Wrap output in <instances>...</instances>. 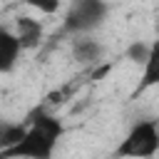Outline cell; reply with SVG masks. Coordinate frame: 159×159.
Masks as SVG:
<instances>
[{
  "mask_svg": "<svg viewBox=\"0 0 159 159\" xmlns=\"http://www.w3.org/2000/svg\"><path fill=\"white\" fill-rule=\"evenodd\" d=\"M62 132L65 129L57 117H52L47 112H37V114H32L22 139L5 154L10 159H52Z\"/></svg>",
  "mask_w": 159,
  "mask_h": 159,
  "instance_id": "6da1fadb",
  "label": "cell"
},
{
  "mask_svg": "<svg viewBox=\"0 0 159 159\" xmlns=\"http://www.w3.org/2000/svg\"><path fill=\"white\" fill-rule=\"evenodd\" d=\"M107 12H109V5L102 2V0H80V2L70 5V10L65 12L62 32L84 37L87 32L97 30V27L104 22Z\"/></svg>",
  "mask_w": 159,
  "mask_h": 159,
  "instance_id": "7a4b0ae2",
  "label": "cell"
},
{
  "mask_svg": "<svg viewBox=\"0 0 159 159\" xmlns=\"http://www.w3.org/2000/svg\"><path fill=\"white\" fill-rule=\"evenodd\" d=\"M127 57H129L132 62H137V65H139V62L144 65L147 57H149V45H147V42H139V40L132 42V45L127 47Z\"/></svg>",
  "mask_w": 159,
  "mask_h": 159,
  "instance_id": "9c48e42d",
  "label": "cell"
},
{
  "mask_svg": "<svg viewBox=\"0 0 159 159\" xmlns=\"http://www.w3.org/2000/svg\"><path fill=\"white\" fill-rule=\"evenodd\" d=\"M157 152H159V144H157L154 122L144 119V122H137L129 129V134L117 147L114 157L117 159H152Z\"/></svg>",
  "mask_w": 159,
  "mask_h": 159,
  "instance_id": "3957f363",
  "label": "cell"
},
{
  "mask_svg": "<svg viewBox=\"0 0 159 159\" xmlns=\"http://www.w3.org/2000/svg\"><path fill=\"white\" fill-rule=\"evenodd\" d=\"M20 52H22V47H20L15 32L0 25V75L10 72L15 67V62L20 60Z\"/></svg>",
  "mask_w": 159,
  "mask_h": 159,
  "instance_id": "8992f818",
  "label": "cell"
},
{
  "mask_svg": "<svg viewBox=\"0 0 159 159\" xmlns=\"http://www.w3.org/2000/svg\"><path fill=\"white\" fill-rule=\"evenodd\" d=\"M35 7H37L40 12H55L60 5H57V2H35Z\"/></svg>",
  "mask_w": 159,
  "mask_h": 159,
  "instance_id": "30bf717a",
  "label": "cell"
},
{
  "mask_svg": "<svg viewBox=\"0 0 159 159\" xmlns=\"http://www.w3.org/2000/svg\"><path fill=\"white\" fill-rule=\"evenodd\" d=\"M157 84H159V40L149 45V57L144 62V72H142L137 92H144V89L157 87Z\"/></svg>",
  "mask_w": 159,
  "mask_h": 159,
  "instance_id": "52a82bcc",
  "label": "cell"
},
{
  "mask_svg": "<svg viewBox=\"0 0 159 159\" xmlns=\"http://www.w3.org/2000/svg\"><path fill=\"white\" fill-rule=\"evenodd\" d=\"M152 122H154V132H157V144H159V117H157V119H152Z\"/></svg>",
  "mask_w": 159,
  "mask_h": 159,
  "instance_id": "8fae6325",
  "label": "cell"
},
{
  "mask_svg": "<svg viewBox=\"0 0 159 159\" xmlns=\"http://www.w3.org/2000/svg\"><path fill=\"white\" fill-rule=\"evenodd\" d=\"M102 55H104V47H102L97 40H92V37H77V40L72 42V57H75V62L82 65V67L99 65Z\"/></svg>",
  "mask_w": 159,
  "mask_h": 159,
  "instance_id": "5b68a950",
  "label": "cell"
},
{
  "mask_svg": "<svg viewBox=\"0 0 159 159\" xmlns=\"http://www.w3.org/2000/svg\"><path fill=\"white\" fill-rule=\"evenodd\" d=\"M0 159H10V157H7V154H0Z\"/></svg>",
  "mask_w": 159,
  "mask_h": 159,
  "instance_id": "7c38bea8",
  "label": "cell"
},
{
  "mask_svg": "<svg viewBox=\"0 0 159 159\" xmlns=\"http://www.w3.org/2000/svg\"><path fill=\"white\" fill-rule=\"evenodd\" d=\"M27 124H15V122H0V154L10 152L25 134Z\"/></svg>",
  "mask_w": 159,
  "mask_h": 159,
  "instance_id": "ba28073f",
  "label": "cell"
},
{
  "mask_svg": "<svg viewBox=\"0 0 159 159\" xmlns=\"http://www.w3.org/2000/svg\"><path fill=\"white\" fill-rule=\"evenodd\" d=\"M15 37H17V42H20L22 50H35L42 42V37H45L42 22L35 20V17H27V15L17 17L15 20Z\"/></svg>",
  "mask_w": 159,
  "mask_h": 159,
  "instance_id": "277c9868",
  "label": "cell"
}]
</instances>
